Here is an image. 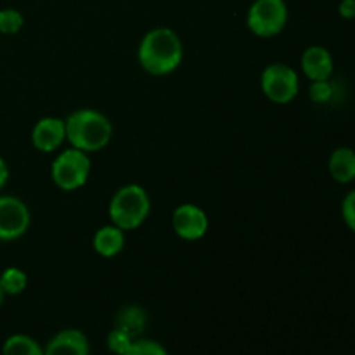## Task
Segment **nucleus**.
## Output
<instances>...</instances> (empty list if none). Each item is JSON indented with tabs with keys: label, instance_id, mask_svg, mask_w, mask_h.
<instances>
[{
	"label": "nucleus",
	"instance_id": "3",
	"mask_svg": "<svg viewBox=\"0 0 355 355\" xmlns=\"http://www.w3.org/2000/svg\"><path fill=\"white\" fill-rule=\"evenodd\" d=\"M151 211V200L144 187L128 184L120 187L111 198L110 218L121 231H134L141 227Z\"/></svg>",
	"mask_w": 355,
	"mask_h": 355
},
{
	"label": "nucleus",
	"instance_id": "15",
	"mask_svg": "<svg viewBox=\"0 0 355 355\" xmlns=\"http://www.w3.org/2000/svg\"><path fill=\"white\" fill-rule=\"evenodd\" d=\"M2 355H44V347L28 335H12L3 343Z\"/></svg>",
	"mask_w": 355,
	"mask_h": 355
},
{
	"label": "nucleus",
	"instance_id": "21",
	"mask_svg": "<svg viewBox=\"0 0 355 355\" xmlns=\"http://www.w3.org/2000/svg\"><path fill=\"white\" fill-rule=\"evenodd\" d=\"M342 217L350 231L355 232V189L350 191L342 201Z\"/></svg>",
	"mask_w": 355,
	"mask_h": 355
},
{
	"label": "nucleus",
	"instance_id": "19",
	"mask_svg": "<svg viewBox=\"0 0 355 355\" xmlns=\"http://www.w3.org/2000/svg\"><path fill=\"white\" fill-rule=\"evenodd\" d=\"M106 343H107V349H110L114 355H125L127 354V350L132 347V343H134V338H132L128 333L114 328L113 331L107 335Z\"/></svg>",
	"mask_w": 355,
	"mask_h": 355
},
{
	"label": "nucleus",
	"instance_id": "17",
	"mask_svg": "<svg viewBox=\"0 0 355 355\" xmlns=\"http://www.w3.org/2000/svg\"><path fill=\"white\" fill-rule=\"evenodd\" d=\"M24 17L17 9L0 10V33L16 35L23 28Z\"/></svg>",
	"mask_w": 355,
	"mask_h": 355
},
{
	"label": "nucleus",
	"instance_id": "9",
	"mask_svg": "<svg viewBox=\"0 0 355 355\" xmlns=\"http://www.w3.org/2000/svg\"><path fill=\"white\" fill-rule=\"evenodd\" d=\"M66 141V123L64 120L55 116L42 118L35 123L31 130V142L35 149L42 153H54Z\"/></svg>",
	"mask_w": 355,
	"mask_h": 355
},
{
	"label": "nucleus",
	"instance_id": "1",
	"mask_svg": "<svg viewBox=\"0 0 355 355\" xmlns=\"http://www.w3.org/2000/svg\"><path fill=\"white\" fill-rule=\"evenodd\" d=\"M137 55L139 62L148 73L156 76L168 75L182 62V42L170 28H155L144 35Z\"/></svg>",
	"mask_w": 355,
	"mask_h": 355
},
{
	"label": "nucleus",
	"instance_id": "5",
	"mask_svg": "<svg viewBox=\"0 0 355 355\" xmlns=\"http://www.w3.org/2000/svg\"><path fill=\"white\" fill-rule=\"evenodd\" d=\"M89 175L90 158L80 149H64L52 163V180L62 191L80 189L87 182Z\"/></svg>",
	"mask_w": 355,
	"mask_h": 355
},
{
	"label": "nucleus",
	"instance_id": "11",
	"mask_svg": "<svg viewBox=\"0 0 355 355\" xmlns=\"http://www.w3.org/2000/svg\"><path fill=\"white\" fill-rule=\"evenodd\" d=\"M333 62L331 52L321 45H312V47L305 49L302 54V71L312 82L318 80H329L333 75Z\"/></svg>",
	"mask_w": 355,
	"mask_h": 355
},
{
	"label": "nucleus",
	"instance_id": "14",
	"mask_svg": "<svg viewBox=\"0 0 355 355\" xmlns=\"http://www.w3.org/2000/svg\"><path fill=\"white\" fill-rule=\"evenodd\" d=\"M146 312L142 311L137 305H130V307H125L118 312L116 321H114V328L121 329V331L128 333L134 340L141 338V335L146 329Z\"/></svg>",
	"mask_w": 355,
	"mask_h": 355
},
{
	"label": "nucleus",
	"instance_id": "20",
	"mask_svg": "<svg viewBox=\"0 0 355 355\" xmlns=\"http://www.w3.org/2000/svg\"><path fill=\"white\" fill-rule=\"evenodd\" d=\"M333 85L329 83V80H318V82H312L309 87V97H311L314 103L318 104H326L333 99Z\"/></svg>",
	"mask_w": 355,
	"mask_h": 355
},
{
	"label": "nucleus",
	"instance_id": "6",
	"mask_svg": "<svg viewBox=\"0 0 355 355\" xmlns=\"http://www.w3.org/2000/svg\"><path fill=\"white\" fill-rule=\"evenodd\" d=\"M260 85H262L263 94L272 103L286 104L297 97L300 82H298V75L293 68H290L288 64H281V62H274L263 69Z\"/></svg>",
	"mask_w": 355,
	"mask_h": 355
},
{
	"label": "nucleus",
	"instance_id": "22",
	"mask_svg": "<svg viewBox=\"0 0 355 355\" xmlns=\"http://www.w3.org/2000/svg\"><path fill=\"white\" fill-rule=\"evenodd\" d=\"M338 14L343 19H355V0H342L338 6Z\"/></svg>",
	"mask_w": 355,
	"mask_h": 355
},
{
	"label": "nucleus",
	"instance_id": "23",
	"mask_svg": "<svg viewBox=\"0 0 355 355\" xmlns=\"http://www.w3.org/2000/svg\"><path fill=\"white\" fill-rule=\"evenodd\" d=\"M7 179H9V168H7V163L3 162V158L0 156V189L6 186Z\"/></svg>",
	"mask_w": 355,
	"mask_h": 355
},
{
	"label": "nucleus",
	"instance_id": "24",
	"mask_svg": "<svg viewBox=\"0 0 355 355\" xmlns=\"http://www.w3.org/2000/svg\"><path fill=\"white\" fill-rule=\"evenodd\" d=\"M3 297H6V293H3V291H2V288H0V305H2V302H3Z\"/></svg>",
	"mask_w": 355,
	"mask_h": 355
},
{
	"label": "nucleus",
	"instance_id": "7",
	"mask_svg": "<svg viewBox=\"0 0 355 355\" xmlns=\"http://www.w3.org/2000/svg\"><path fill=\"white\" fill-rule=\"evenodd\" d=\"M30 227V210L16 196H0V241H14Z\"/></svg>",
	"mask_w": 355,
	"mask_h": 355
},
{
	"label": "nucleus",
	"instance_id": "16",
	"mask_svg": "<svg viewBox=\"0 0 355 355\" xmlns=\"http://www.w3.org/2000/svg\"><path fill=\"white\" fill-rule=\"evenodd\" d=\"M28 286V276L17 267H7L0 274V288L6 295H21Z\"/></svg>",
	"mask_w": 355,
	"mask_h": 355
},
{
	"label": "nucleus",
	"instance_id": "10",
	"mask_svg": "<svg viewBox=\"0 0 355 355\" xmlns=\"http://www.w3.org/2000/svg\"><path fill=\"white\" fill-rule=\"evenodd\" d=\"M44 355H90L89 340L80 329H62L49 340Z\"/></svg>",
	"mask_w": 355,
	"mask_h": 355
},
{
	"label": "nucleus",
	"instance_id": "4",
	"mask_svg": "<svg viewBox=\"0 0 355 355\" xmlns=\"http://www.w3.org/2000/svg\"><path fill=\"white\" fill-rule=\"evenodd\" d=\"M288 23V6L284 0H255L246 16L250 31L260 38L279 35Z\"/></svg>",
	"mask_w": 355,
	"mask_h": 355
},
{
	"label": "nucleus",
	"instance_id": "12",
	"mask_svg": "<svg viewBox=\"0 0 355 355\" xmlns=\"http://www.w3.org/2000/svg\"><path fill=\"white\" fill-rule=\"evenodd\" d=\"M94 250L104 259H113L123 250L125 246V231L116 227L114 224L104 225L94 234Z\"/></svg>",
	"mask_w": 355,
	"mask_h": 355
},
{
	"label": "nucleus",
	"instance_id": "8",
	"mask_svg": "<svg viewBox=\"0 0 355 355\" xmlns=\"http://www.w3.org/2000/svg\"><path fill=\"white\" fill-rule=\"evenodd\" d=\"M172 227L179 238L196 241L207 234L208 215L196 205H180L172 215Z\"/></svg>",
	"mask_w": 355,
	"mask_h": 355
},
{
	"label": "nucleus",
	"instance_id": "2",
	"mask_svg": "<svg viewBox=\"0 0 355 355\" xmlns=\"http://www.w3.org/2000/svg\"><path fill=\"white\" fill-rule=\"evenodd\" d=\"M64 123L66 141L71 144V148L80 149L87 155L106 148L113 135V125L107 116L89 107L71 113Z\"/></svg>",
	"mask_w": 355,
	"mask_h": 355
},
{
	"label": "nucleus",
	"instance_id": "18",
	"mask_svg": "<svg viewBox=\"0 0 355 355\" xmlns=\"http://www.w3.org/2000/svg\"><path fill=\"white\" fill-rule=\"evenodd\" d=\"M125 355H168V352L162 343L155 342V340L137 338L134 340V343Z\"/></svg>",
	"mask_w": 355,
	"mask_h": 355
},
{
	"label": "nucleus",
	"instance_id": "13",
	"mask_svg": "<svg viewBox=\"0 0 355 355\" xmlns=\"http://www.w3.org/2000/svg\"><path fill=\"white\" fill-rule=\"evenodd\" d=\"M329 173L340 184L355 180V151L350 148H338L331 153L328 163Z\"/></svg>",
	"mask_w": 355,
	"mask_h": 355
}]
</instances>
